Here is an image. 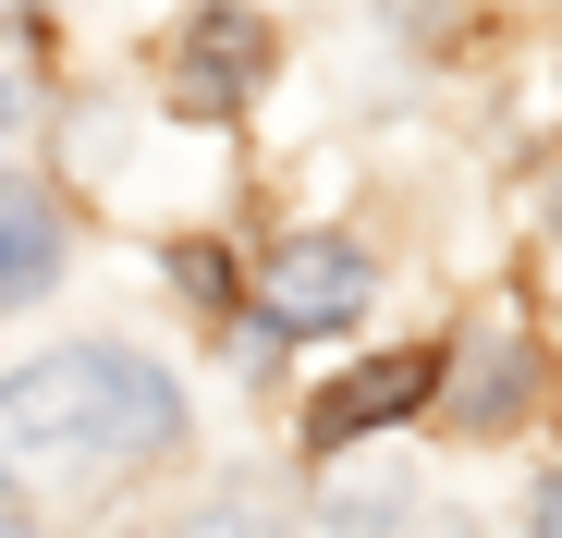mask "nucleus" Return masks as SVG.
Listing matches in <instances>:
<instances>
[{"mask_svg": "<svg viewBox=\"0 0 562 538\" xmlns=\"http://www.w3.org/2000/svg\"><path fill=\"white\" fill-rule=\"evenodd\" d=\"M171 440H183V392L123 343H74L0 380V490H111Z\"/></svg>", "mask_w": 562, "mask_h": 538, "instance_id": "1", "label": "nucleus"}, {"mask_svg": "<svg viewBox=\"0 0 562 538\" xmlns=\"http://www.w3.org/2000/svg\"><path fill=\"white\" fill-rule=\"evenodd\" d=\"M257 306H269V330H330V318H355V306H367V245H342V233L269 245V257H257Z\"/></svg>", "mask_w": 562, "mask_h": 538, "instance_id": "2", "label": "nucleus"}, {"mask_svg": "<svg viewBox=\"0 0 562 538\" xmlns=\"http://www.w3.org/2000/svg\"><path fill=\"white\" fill-rule=\"evenodd\" d=\"M269 74V25L245 13V0H209L196 25H183V74H171V111H196V123H221L245 86Z\"/></svg>", "mask_w": 562, "mask_h": 538, "instance_id": "3", "label": "nucleus"}, {"mask_svg": "<svg viewBox=\"0 0 562 538\" xmlns=\"http://www.w3.org/2000/svg\"><path fill=\"white\" fill-rule=\"evenodd\" d=\"M428 392H440V355H380V368H342V380L318 392L306 440H318V453H342L355 428H392V416H416Z\"/></svg>", "mask_w": 562, "mask_h": 538, "instance_id": "4", "label": "nucleus"}, {"mask_svg": "<svg viewBox=\"0 0 562 538\" xmlns=\"http://www.w3.org/2000/svg\"><path fill=\"white\" fill-rule=\"evenodd\" d=\"M49 269H61V209L37 184H0V306L49 294Z\"/></svg>", "mask_w": 562, "mask_h": 538, "instance_id": "5", "label": "nucleus"}, {"mask_svg": "<svg viewBox=\"0 0 562 538\" xmlns=\"http://www.w3.org/2000/svg\"><path fill=\"white\" fill-rule=\"evenodd\" d=\"M526 392H538V355H526L514 330H490V343H477V368H464V428H514Z\"/></svg>", "mask_w": 562, "mask_h": 538, "instance_id": "6", "label": "nucleus"}, {"mask_svg": "<svg viewBox=\"0 0 562 538\" xmlns=\"http://www.w3.org/2000/svg\"><path fill=\"white\" fill-rule=\"evenodd\" d=\"M171 538H269V514H257L245 490H221V502H196V514H183Z\"/></svg>", "mask_w": 562, "mask_h": 538, "instance_id": "7", "label": "nucleus"}, {"mask_svg": "<svg viewBox=\"0 0 562 538\" xmlns=\"http://www.w3.org/2000/svg\"><path fill=\"white\" fill-rule=\"evenodd\" d=\"M404 502V478H342V526H380Z\"/></svg>", "mask_w": 562, "mask_h": 538, "instance_id": "8", "label": "nucleus"}, {"mask_svg": "<svg viewBox=\"0 0 562 538\" xmlns=\"http://www.w3.org/2000/svg\"><path fill=\"white\" fill-rule=\"evenodd\" d=\"M538 538H562V478H550V490H538Z\"/></svg>", "mask_w": 562, "mask_h": 538, "instance_id": "9", "label": "nucleus"}, {"mask_svg": "<svg viewBox=\"0 0 562 538\" xmlns=\"http://www.w3.org/2000/svg\"><path fill=\"white\" fill-rule=\"evenodd\" d=\"M0 538H37V526H25V514H0Z\"/></svg>", "mask_w": 562, "mask_h": 538, "instance_id": "10", "label": "nucleus"}]
</instances>
